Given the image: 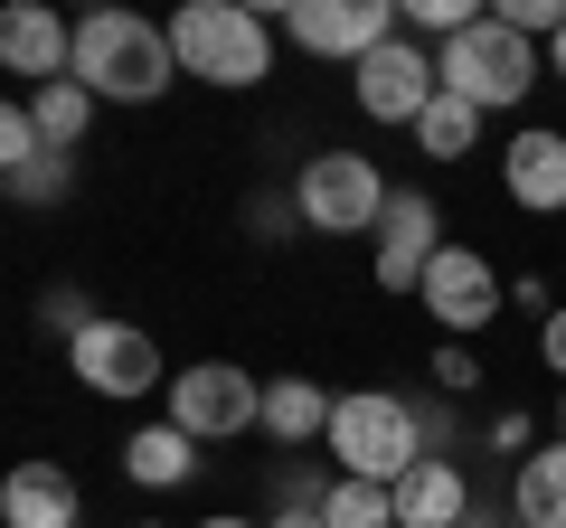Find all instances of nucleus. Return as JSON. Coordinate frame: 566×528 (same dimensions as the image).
Here are the masks:
<instances>
[{
	"instance_id": "nucleus-1",
	"label": "nucleus",
	"mask_w": 566,
	"mask_h": 528,
	"mask_svg": "<svg viewBox=\"0 0 566 528\" xmlns=\"http://www.w3.org/2000/svg\"><path fill=\"white\" fill-rule=\"evenodd\" d=\"M170 76H180L170 29L133 20V10H95V20H76V85L95 104H161Z\"/></svg>"
},
{
	"instance_id": "nucleus-2",
	"label": "nucleus",
	"mask_w": 566,
	"mask_h": 528,
	"mask_svg": "<svg viewBox=\"0 0 566 528\" xmlns=\"http://www.w3.org/2000/svg\"><path fill=\"white\" fill-rule=\"evenodd\" d=\"M170 47H180V76L208 85H255L274 66V20L245 10V0H189L170 20Z\"/></svg>"
},
{
	"instance_id": "nucleus-3",
	"label": "nucleus",
	"mask_w": 566,
	"mask_h": 528,
	"mask_svg": "<svg viewBox=\"0 0 566 528\" xmlns=\"http://www.w3.org/2000/svg\"><path fill=\"white\" fill-rule=\"evenodd\" d=\"M322 444L340 453V482H387V490H397L406 472L424 463L416 397H340V415H331Z\"/></svg>"
},
{
	"instance_id": "nucleus-4",
	"label": "nucleus",
	"mask_w": 566,
	"mask_h": 528,
	"mask_svg": "<svg viewBox=\"0 0 566 528\" xmlns=\"http://www.w3.org/2000/svg\"><path fill=\"white\" fill-rule=\"evenodd\" d=\"M434 66H444V95L482 104V114H501V104H520L528 85H538V47H528L501 10H482L463 39H444V57H434Z\"/></svg>"
},
{
	"instance_id": "nucleus-5",
	"label": "nucleus",
	"mask_w": 566,
	"mask_h": 528,
	"mask_svg": "<svg viewBox=\"0 0 566 528\" xmlns=\"http://www.w3.org/2000/svg\"><path fill=\"white\" fill-rule=\"evenodd\" d=\"M387 199H397V189L378 180L368 151H312L303 180H293V218H303L312 236H359V226L387 218Z\"/></svg>"
},
{
	"instance_id": "nucleus-6",
	"label": "nucleus",
	"mask_w": 566,
	"mask_h": 528,
	"mask_svg": "<svg viewBox=\"0 0 566 528\" xmlns=\"http://www.w3.org/2000/svg\"><path fill=\"white\" fill-rule=\"evenodd\" d=\"M170 425L199 434V444H227V434L264 425V378H245L237 359H199L170 378Z\"/></svg>"
},
{
	"instance_id": "nucleus-7",
	"label": "nucleus",
	"mask_w": 566,
	"mask_h": 528,
	"mask_svg": "<svg viewBox=\"0 0 566 528\" xmlns=\"http://www.w3.org/2000/svg\"><path fill=\"white\" fill-rule=\"evenodd\" d=\"M66 368H76L95 397H151V387H170L151 330H142V321H114V311H95V321L66 340Z\"/></svg>"
},
{
	"instance_id": "nucleus-8",
	"label": "nucleus",
	"mask_w": 566,
	"mask_h": 528,
	"mask_svg": "<svg viewBox=\"0 0 566 528\" xmlns=\"http://www.w3.org/2000/svg\"><path fill=\"white\" fill-rule=\"evenodd\" d=\"M349 76H359V114H368V123H406V133L424 123V104L444 95V66H434V47H416L406 29H397L387 47H368Z\"/></svg>"
},
{
	"instance_id": "nucleus-9",
	"label": "nucleus",
	"mask_w": 566,
	"mask_h": 528,
	"mask_svg": "<svg viewBox=\"0 0 566 528\" xmlns=\"http://www.w3.org/2000/svg\"><path fill=\"white\" fill-rule=\"evenodd\" d=\"M283 39L312 47V57L359 66L368 47L397 39V0H283Z\"/></svg>"
},
{
	"instance_id": "nucleus-10",
	"label": "nucleus",
	"mask_w": 566,
	"mask_h": 528,
	"mask_svg": "<svg viewBox=\"0 0 566 528\" xmlns=\"http://www.w3.org/2000/svg\"><path fill=\"white\" fill-rule=\"evenodd\" d=\"M416 303L434 311V330H453V340H472V330H491V311H501V274H491L472 245H444V255L424 264Z\"/></svg>"
},
{
	"instance_id": "nucleus-11",
	"label": "nucleus",
	"mask_w": 566,
	"mask_h": 528,
	"mask_svg": "<svg viewBox=\"0 0 566 528\" xmlns=\"http://www.w3.org/2000/svg\"><path fill=\"white\" fill-rule=\"evenodd\" d=\"M434 226H444V208L424 199V189H397V199H387V218H378V284L387 293H416L424 284V264L444 255Z\"/></svg>"
},
{
	"instance_id": "nucleus-12",
	"label": "nucleus",
	"mask_w": 566,
	"mask_h": 528,
	"mask_svg": "<svg viewBox=\"0 0 566 528\" xmlns=\"http://www.w3.org/2000/svg\"><path fill=\"white\" fill-rule=\"evenodd\" d=\"M501 189H510V208H528V218H557V208H566V133H547V123L510 133Z\"/></svg>"
},
{
	"instance_id": "nucleus-13",
	"label": "nucleus",
	"mask_w": 566,
	"mask_h": 528,
	"mask_svg": "<svg viewBox=\"0 0 566 528\" xmlns=\"http://www.w3.org/2000/svg\"><path fill=\"white\" fill-rule=\"evenodd\" d=\"M0 66H10V76H29V85L76 76V29H66L57 10H39V0H20V10L0 20Z\"/></svg>"
},
{
	"instance_id": "nucleus-14",
	"label": "nucleus",
	"mask_w": 566,
	"mask_h": 528,
	"mask_svg": "<svg viewBox=\"0 0 566 528\" xmlns=\"http://www.w3.org/2000/svg\"><path fill=\"white\" fill-rule=\"evenodd\" d=\"M76 472L66 463H20L10 482H0V519L10 528H76Z\"/></svg>"
},
{
	"instance_id": "nucleus-15",
	"label": "nucleus",
	"mask_w": 566,
	"mask_h": 528,
	"mask_svg": "<svg viewBox=\"0 0 566 528\" xmlns=\"http://www.w3.org/2000/svg\"><path fill=\"white\" fill-rule=\"evenodd\" d=\"M463 519H472V482L444 463V453H424V463L397 482V528H463Z\"/></svg>"
},
{
	"instance_id": "nucleus-16",
	"label": "nucleus",
	"mask_w": 566,
	"mask_h": 528,
	"mask_svg": "<svg viewBox=\"0 0 566 528\" xmlns=\"http://www.w3.org/2000/svg\"><path fill=\"white\" fill-rule=\"evenodd\" d=\"M331 415H340V397H322L312 378H264V434L274 444H312V434H331Z\"/></svg>"
},
{
	"instance_id": "nucleus-17",
	"label": "nucleus",
	"mask_w": 566,
	"mask_h": 528,
	"mask_svg": "<svg viewBox=\"0 0 566 528\" xmlns=\"http://www.w3.org/2000/svg\"><path fill=\"white\" fill-rule=\"evenodd\" d=\"M123 472H133L142 490H180L189 472H199V434H180V425H142L133 444H123Z\"/></svg>"
},
{
	"instance_id": "nucleus-18",
	"label": "nucleus",
	"mask_w": 566,
	"mask_h": 528,
	"mask_svg": "<svg viewBox=\"0 0 566 528\" xmlns=\"http://www.w3.org/2000/svg\"><path fill=\"white\" fill-rule=\"evenodd\" d=\"M510 509H520V528H566V434H557L547 453H528V463H520Z\"/></svg>"
},
{
	"instance_id": "nucleus-19",
	"label": "nucleus",
	"mask_w": 566,
	"mask_h": 528,
	"mask_svg": "<svg viewBox=\"0 0 566 528\" xmlns=\"http://www.w3.org/2000/svg\"><path fill=\"white\" fill-rule=\"evenodd\" d=\"M29 123H39V142H48V151H76V142H85V123H95V95H85L76 76H57V85H39V95H29Z\"/></svg>"
},
{
	"instance_id": "nucleus-20",
	"label": "nucleus",
	"mask_w": 566,
	"mask_h": 528,
	"mask_svg": "<svg viewBox=\"0 0 566 528\" xmlns=\"http://www.w3.org/2000/svg\"><path fill=\"white\" fill-rule=\"evenodd\" d=\"M416 142H424V161H463V151L482 142V104L434 95V104H424V123H416Z\"/></svg>"
},
{
	"instance_id": "nucleus-21",
	"label": "nucleus",
	"mask_w": 566,
	"mask_h": 528,
	"mask_svg": "<svg viewBox=\"0 0 566 528\" xmlns=\"http://www.w3.org/2000/svg\"><path fill=\"white\" fill-rule=\"evenodd\" d=\"M322 519L331 528H397V490H387V482H331Z\"/></svg>"
},
{
	"instance_id": "nucleus-22",
	"label": "nucleus",
	"mask_w": 566,
	"mask_h": 528,
	"mask_svg": "<svg viewBox=\"0 0 566 528\" xmlns=\"http://www.w3.org/2000/svg\"><path fill=\"white\" fill-rule=\"evenodd\" d=\"M0 180H10V199H20V208H57L66 189H76V161H66V151H39L29 170H0Z\"/></svg>"
},
{
	"instance_id": "nucleus-23",
	"label": "nucleus",
	"mask_w": 566,
	"mask_h": 528,
	"mask_svg": "<svg viewBox=\"0 0 566 528\" xmlns=\"http://www.w3.org/2000/svg\"><path fill=\"white\" fill-rule=\"evenodd\" d=\"M472 20L482 10H463V0H397V29H424V39H463Z\"/></svg>"
},
{
	"instance_id": "nucleus-24",
	"label": "nucleus",
	"mask_w": 566,
	"mask_h": 528,
	"mask_svg": "<svg viewBox=\"0 0 566 528\" xmlns=\"http://www.w3.org/2000/svg\"><path fill=\"white\" fill-rule=\"evenodd\" d=\"M39 123H29V104H0V170H29V161H39Z\"/></svg>"
},
{
	"instance_id": "nucleus-25",
	"label": "nucleus",
	"mask_w": 566,
	"mask_h": 528,
	"mask_svg": "<svg viewBox=\"0 0 566 528\" xmlns=\"http://www.w3.org/2000/svg\"><path fill=\"white\" fill-rule=\"evenodd\" d=\"M85 321H95V311H85V293H76V284H57V293L39 303V330H66V340H76Z\"/></svg>"
},
{
	"instance_id": "nucleus-26",
	"label": "nucleus",
	"mask_w": 566,
	"mask_h": 528,
	"mask_svg": "<svg viewBox=\"0 0 566 528\" xmlns=\"http://www.w3.org/2000/svg\"><path fill=\"white\" fill-rule=\"evenodd\" d=\"M482 378V368H472V349L453 340V349H434V387H444V397H463V387Z\"/></svg>"
},
{
	"instance_id": "nucleus-27",
	"label": "nucleus",
	"mask_w": 566,
	"mask_h": 528,
	"mask_svg": "<svg viewBox=\"0 0 566 528\" xmlns=\"http://www.w3.org/2000/svg\"><path fill=\"white\" fill-rule=\"evenodd\" d=\"M538 349H547V368H557V378H566V303L547 311V330H538Z\"/></svg>"
},
{
	"instance_id": "nucleus-28",
	"label": "nucleus",
	"mask_w": 566,
	"mask_h": 528,
	"mask_svg": "<svg viewBox=\"0 0 566 528\" xmlns=\"http://www.w3.org/2000/svg\"><path fill=\"white\" fill-rule=\"evenodd\" d=\"M491 444H501V453H528V415H520V406H510V415H501V425H491Z\"/></svg>"
},
{
	"instance_id": "nucleus-29",
	"label": "nucleus",
	"mask_w": 566,
	"mask_h": 528,
	"mask_svg": "<svg viewBox=\"0 0 566 528\" xmlns=\"http://www.w3.org/2000/svg\"><path fill=\"white\" fill-rule=\"evenodd\" d=\"M264 528H331V519H322V509H274Z\"/></svg>"
},
{
	"instance_id": "nucleus-30",
	"label": "nucleus",
	"mask_w": 566,
	"mask_h": 528,
	"mask_svg": "<svg viewBox=\"0 0 566 528\" xmlns=\"http://www.w3.org/2000/svg\"><path fill=\"white\" fill-rule=\"evenodd\" d=\"M463 528H520V509H472Z\"/></svg>"
},
{
	"instance_id": "nucleus-31",
	"label": "nucleus",
	"mask_w": 566,
	"mask_h": 528,
	"mask_svg": "<svg viewBox=\"0 0 566 528\" xmlns=\"http://www.w3.org/2000/svg\"><path fill=\"white\" fill-rule=\"evenodd\" d=\"M547 76H566V29H557V39H547Z\"/></svg>"
},
{
	"instance_id": "nucleus-32",
	"label": "nucleus",
	"mask_w": 566,
	"mask_h": 528,
	"mask_svg": "<svg viewBox=\"0 0 566 528\" xmlns=\"http://www.w3.org/2000/svg\"><path fill=\"white\" fill-rule=\"evenodd\" d=\"M199 528H255V519H199Z\"/></svg>"
},
{
	"instance_id": "nucleus-33",
	"label": "nucleus",
	"mask_w": 566,
	"mask_h": 528,
	"mask_svg": "<svg viewBox=\"0 0 566 528\" xmlns=\"http://www.w3.org/2000/svg\"><path fill=\"white\" fill-rule=\"evenodd\" d=\"M557 434H566V397H557Z\"/></svg>"
}]
</instances>
